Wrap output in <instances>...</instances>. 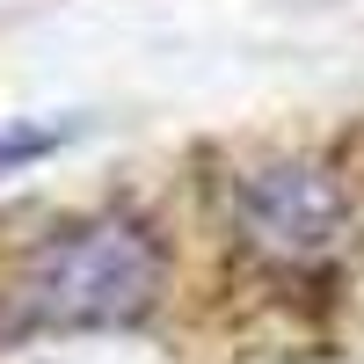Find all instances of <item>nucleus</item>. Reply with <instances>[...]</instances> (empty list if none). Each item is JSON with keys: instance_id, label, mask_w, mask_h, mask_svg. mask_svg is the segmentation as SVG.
Listing matches in <instances>:
<instances>
[{"instance_id": "2", "label": "nucleus", "mask_w": 364, "mask_h": 364, "mask_svg": "<svg viewBox=\"0 0 364 364\" xmlns=\"http://www.w3.org/2000/svg\"><path fill=\"white\" fill-rule=\"evenodd\" d=\"M233 233L262 262L321 269L350 240V197L314 161H262L233 182Z\"/></svg>"}, {"instance_id": "1", "label": "nucleus", "mask_w": 364, "mask_h": 364, "mask_svg": "<svg viewBox=\"0 0 364 364\" xmlns=\"http://www.w3.org/2000/svg\"><path fill=\"white\" fill-rule=\"evenodd\" d=\"M168 284V255L146 219H102L44 233L15 269L8 328L15 336H73V328H132Z\"/></svg>"}, {"instance_id": "3", "label": "nucleus", "mask_w": 364, "mask_h": 364, "mask_svg": "<svg viewBox=\"0 0 364 364\" xmlns=\"http://www.w3.org/2000/svg\"><path fill=\"white\" fill-rule=\"evenodd\" d=\"M80 124H8L0 132V175H15V168H29V161H44V154H58Z\"/></svg>"}]
</instances>
